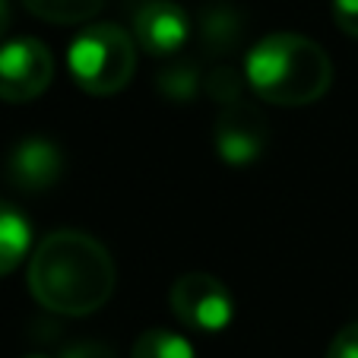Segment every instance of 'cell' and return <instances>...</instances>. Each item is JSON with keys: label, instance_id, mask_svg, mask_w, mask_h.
<instances>
[{"label": "cell", "instance_id": "9c48e42d", "mask_svg": "<svg viewBox=\"0 0 358 358\" xmlns=\"http://www.w3.org/2000/svg\"><path fill=\"white\" fill-rule=\"evenodd\" d=\"M241 41V16L229 3H210L200 13V48L206 57H222Z\"/></svg>", "mask_w": 358, "mask_h": 358}, {"label": "cell", "instance_id": "d6986e66", "mask_svg": "<svg viewBox=\"0 0 358 358\" xmlns=\"http://www.w3.org/2000/svg\"><path fill=\"white\" fill-rule=\"evenodd\" d=\"M26 358H48V355H26Z\"/></svg>", "mask_w": 358, "mask_h": 358}, {"label": "cell", "instance_id": "8992f818", "mask_svg": "<svg viewBox=\"0 0 358 358\" xmlns=\"http://www.w3.org/2000/svg\"><path fill=\"white\" fill-rule=\"evenodd\" d=\"M134 38L152 57H175L190 38V20L175 0H143L134 13Z\"/></svg>", "mask_w": 358, "mask_h": 358}, {"label": "cell", "instance_id": "e0dca14e", "mask_svg": "<svg viewBox=\"0 0 358 358\" xmlns=\"http://www.w3.org/2000/svg\"><path fill=\"white\" fill-rule=\"evenodd\" d=\"M61 358H117L115 349L105 343H76L64 352Z\"/></svg>", "mask_w": 358, "mask_h": 358}, {"label": "cell", "instance_id": "3957f363", "mask_svg": "<svg viewBox=\"0 0 358 358\" xmlns=\"http://www.w3.org/2000/svg\"><path fill=\"white\" fill-rule=\"evenodd\" d=\"M67 67L83 92L115 95L134 80L136 38L115 22L89 26L70 41Z\"/></svg>", "mask_w": 358, "mask_h": 358}, {"label": "cell", "instance_id": "7a4b0ae2", "mask_svg": "<svg viewBox=\"0 0 358 358\" xmlns=\"http://www.w3.org/2000/svg\"><path fill=\"white\" fill-rule=\"evenodd\" d=\"M244 80L264 101L298 108L330 89L333 64L317 41L298 32H273L248 51Z\"/></svg>", "mask_w": 358, "mask_h": 358}, {"label": "cell", "instance_id": "6da1fadb", "mask_svg": "<svg viewBox=\"0 0 358 358\" xmlns=\"http://www.w3.org/2000/svg\"><path fill=\"white\" fill-rule=\"evenodd\" d=\"M115 279V264L105 244L73 229L41 238L29 260L32 298L41 308L64 317H86L101 304H108Z\"/></svg>", "mask_w": 358, "mask_h": 358}, {"label": "cell", "instance_id": "5bb4252c", "mask_svg": "<svg viewBox=\"0 0 358 358\" xmlns=\"http://www.w3.org/2000/svg\"><path fill=\"white\" fill-rule=\"evenodd\" d=\"M203 89L210 99H216L219 105H231V101L241 99V80L231 67H216L210 70V76L203 80Z\"/></svg>", "mask_w": 358, "mask_h": 358}, {"label": "cell", "instance_id": "ac0fdd59", "mask_svg": "<svg viewBox=\"0 0 358 358\" xmlns=\"http://www.w3.org/2000/svg\"><path fill=\"white\" fill-rule=\"evenodd\" d=\"M10 29V0H0V38L7 35Z\"/></svg>", "mask_w": 358, "mask_h": 358}, {"label": "cell", "instance_id": "8fae6325", "mask_svg": "<svg viewBox=\"0 0 358 358\" xmlns=\"http://www.w3.org/2000/svg\"><path fill=\"white\" fill-rule=\"evenodd\" d=\"M29 13H35L45 22H61V26H73V22L92 20L101 10L105 0H22Z\"/></svg>", "mask_w": 358, "mask_h": 358}, {"label": "cell", "instance_id": "9a60e30c", "mask_svg": "<svg viewBox=\"0 0 358 358\" xmlns=\"http://www.w3.org/2000/svg\"><path fill=\"white\" fill-rule=\"evenodd\" d=\"M327 358H358V320L333 336L330 349H327Z\"/></svg>", "mask_w": 358, "mask_h": 358}, {"label": "cell", "instance_id": "5b68a950", "mask_svg": "<svg viewBox=\"0 0 358 358\" xmlns=\"http://www.w3.org/2000/svg\"><path fill=\"white\" fill-rule=\"evenodd\" d=\"M55 80V57L38 38H13L0 45V101H32Z\"/></svg>", "mask_w": 358, "mask_h": 358}, {"label": "cell", "instance_id": "277c9868", "mask_svg": "<svg viewBox=\"0 0 358 358\" xmlns=\"http://www.w3.org/2000/svg\"><path fill=\"white\" fill-rule=\"evenodd\" d=\"M175 317L194 333H222L235 317L231 292L210 273H184L169 292Z\"/></svg>", "mask_w": 358, "mask_h": 358}, {"label": "cell", "instance_id": "52a82bcc", "mask_svg": "<svg viewBox=\"0 0 358 358\" xmlns=\"http://www.w3.org/2000/svg\"><path fill=\"white\" fill-rule=\"evenodd\" d=\"M266 117L257 108L244 105L241 99L222 105L216 121V152L229 165H250L266 149Z\"/></svg>", "mask_w": 358, "mask_h": 358}, {"label": "cell", "instance_id": "ba28073f", "mask_svg": "<svg viewBox=\"0 0 358 358\" xmlns=\"http://www.w3.org/2000/svg\"><path fill=\"white\" fill-rule=\"evenodd\" d=\"M64 175V152L57 143L45 136H26L10 149L7 159V178L13 187L26 194H41V190L55 187Z\"/></svg>", "mask_w": 358, "mask_h": 358}, {"label": "cell", "instance_id": "7c38bea8", "mask_svg": "<svg viewBox=\"0 0 358 358\" xmlns=\"http://www.w3.org/2000/svg\"><path fill=\"white\" fill-rule=\"evenodd\" d=\"M130 358H196V352L184 336L159 327V330H146L136 339Z\"/></svg>", "mask_w": 358, "mask_h": 358}, {"label": "cell", "instance_id": "30bf717a", "mask_svg": "<svg viewBox=\"0 0 358 358\" xmlns=\"http://www.w3.org/2000/svg\"><path fill=\"white\" fill-rule=\"evenodd\" d=\"M32 248V222L13 203L0 200V276L13 273Z\"/></svg>", "mask_w": 358, "mask_h": 358}, {"label": "cell", "instance_id": "4fadbf2b", "mask_svg": "<svg viewBox=\"0 0 358 358\" xmlns=\"http://www.w3.org/2000/svg\"><path fill=\"white\" fill-rule=\"evenodd\" d=\"M203 76L196 73V67L190 61H178L175 67H165L159 73V92L171 101H194L196 92L203 89Z\"/></svg>", "mask_w": 358, "mask_h": 358}, {"label": "cell", "instance_id": "2e32d148", "mask_svg": "<svg viewBox=\"0 0 358 358\" xmlns=\"http://www.w3.org/2000/svg\"><path fill=\"white\" fill-rule=\"evenodd\" d=\"M333 20L345 35L358 38V0H333Z\"/></svg>", "mask_w": 358, "mask_h": 358}]
</instances>
